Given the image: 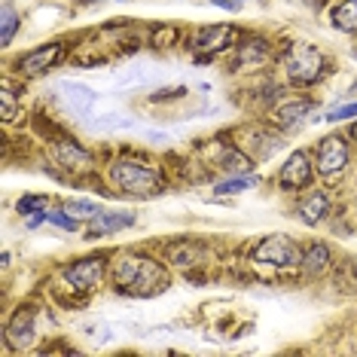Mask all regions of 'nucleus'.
Returning <instances> with one entry per match:
<instances>
[{"label":"nucleus","instance_id":"1","mask_svg":"<svg viewBox=\"0 0 357 357\" xmlns=\"http://www.w3.org/2000/svg\"><path fill=\"white\" fill-rule=\"evenodd\" d=\"M116 287L119 290H128V294H153V290L162 287L165 281V272L159 269V263H153L150 257H135L128 254L116 263Z\"/></svg>","mask_w":357,"mask_h":357},{"label":"nucleus","instance_id":"2","mask_svg":"<svg viewBox=\"0 0 357 357\" xmlns=\"http://www.w3.org/2000/svg\"><path fill=\"white\" fill-rule=\"evenodd\" d=\"M110 177L119 190L132 192V196H156L159 192V174L150 165H137V162H116L110 168Z\"/></svg>","mask_w":357,"mask_h":357},{"label":"nucleus","instance_id":"3","mask_svg":"<svg viewBox=\"0 0 357 357\" xmlns=\"http://www.w3.org/2000/svg\"><path fill=\"white\" fill-rule=\"evenodd\" d=\"M254 259H257V263L278 266V269L303 263V257H299V248L287 238V235H269V238H263L257 245V250H254Z\"/></svg>","mask_w":357,"mask_h":357},{"label":"nucleus","instance_id":"4","mask_svg":"<svg viewBox=\"0 0 357 357\" xmlns=\"http://www.w3.org/2000/svg\"><path fill=\"white\" fill-rule=\"evenodd\" d=\"M321 52L314 50V46H305V43H296L294 50L287 55V77L294 79V83H314V79L321 77Z\"/></svg>","mask_w":357,"mask_h":357},{"label":"nucleus","instance_id":"5","mask_svg":"<svg viewBox=\"0 0 357 357\" xmlns=\"http://www.w3.org/2000/svg\"><path fill=\"white\" fill-rule=\"evenodd\" d=\"M345 165H348V144H345V137L327 135L321 141V147H318V172L324 177H333V174L342 172Z\"/></svg>","mask_w":357,"mask_h":357},{"label":"nucleus","instance_id":"6","mask_svg":"<svg viewBox=\"0 0 357 357\" xmlns=\"http://www.w3.org/2000/svg\"><path fill=\"white\" fill-rule=\"evenodd\" d=\"M64 275H68L70 287H77V290H92V287H98V281H101V275H104V259H98V257L79 259V263H74Z\"/></svg>","mask_w":357,"mask_h":357},{"label":"nucleus","instance_id":"7","mask_svg":"<svg viewBox=\"0 0 357 357\" xmlns=\"http://www.w3.org/2000/svg\"><path fill=\"white\" fill-rule=\"evenodd\" d=\"M312 181V165H308V153L296 150L294 156L287 159V165L281 168V186L284 190H299Z\"/></svg>","mask_w":357,"mask_h":357},{"label":"nucleus","instance_id":"8","mask_svg":"<svg viewBox=\"0 0 357 357\" xmlns=\"http://www.w3.org/2000/svg\"><path fill=\"white\" fill-rule=\"evenodd\" d=\"M61 55V46L59 43H50V46H40V50L34 52H28L25 59L19 61V68L25 70V74H40V70H46V68H52L55 59Z\"/></svg>","mask_w":357,"mask_h":357},{"label":"nucleus","instance_id":"9","mask_svg":"<svg viewBox=\"0 0 357 357\" xmlns=\"http://www.w3.org/2000/svg\"><path fill=\"white\" fill-rule=\"evenodd\" d=\"M6 339H10V345H15V348H28L31 339H34V314L31 312L15 314L10 330H6Z\"/></svg>","mask_w":357,"mask_h":357},{"label":"nucleus","instance_id":"10","mask_svg":"<svg viewBox=\"0 0 357 357\" xmlns=\"http://www.w3.org/2000/svg\"><path fill=\"white\" fill-rule=\"evenodd\" d=\"M235 31L229 25H217V28H205V31H199V37H196V46L199 50H205V52H217V50H223L226 43L232 40Z\"/></svg>","mask_w":357,"mask_h":357},{"label":"nucleus","instance_id":"11","mask_svg":"<svg viewBox=\"0 0 357 357\" xmlns=\"http://www.w3.org/2000/svg\"><path fill=\"white\" fill-rule=\"evenodd\" d=\"M135 223V214H101L95 217V226H92V238L95 235H104V232H116V229H126V226H132Z\"/></svg>","mask_w":357,"mask_h":357},{"label":"nucleus","instance_id":"12","mask_svg":"<svg viewBox=\"0 0 357 357\" xmlns=\"http://www.w3.org/2000/svg\"><path fill=\"white\" fill-rule=\"evenodd\" d=\"M333 28L339 31H357V0H345V3H339L336 10H333Z\"/></svg>","mask_w":357,"mask_h":357},{"label":"nucleus","instance_id":"13","mask_svg":"<svg viewBox=\"0 0 357 357\" xmlns=\"http://www.w3.org/2000/svg\"><path fill=\"white\" fill-rule=\"evenodd\" d=\"M327 263H330L327 245H312L308 248V254L303 257V272L305 275H321L324 269H327Z\"/></svg>","mask_w":357,"mask_h":357},{"label":"nucleus","instance_id":"14","mask_svg":"<svg viewBox=\"0 0 357 357\" xmlns=\"http://www.w3.org/2000/svg\"><path fill=\"white\" fill-rule=\"evenodd\" d=\"M59 162L61 165H68V168H89V153L86 150H79L77 144H59Z\"/></svg>","mask_w":357,"mask_h":357},{"label":"nucleus","instance_id":"15","mask_svg":"<svg viewBox=\"0 0 357 357\" xmlns=\"http://www.w3.org/2000/svg\"><path fill=\"white\" fill-rule=\"evenodd\" d=\"M299 214H303L305 223H321L324 214H327V199L321 196V192H314L312 199L303 202V208H299Z\"/></svg>","mask_w":357,"mask_h":357},{"label":"nucleus","instance_id":"16","mask_svg":"<svg viewBox=\"0 0 357 357\" xmlns=\"http://www.w3.org/2000/svg\"><path fill=\"white\" fill-rule=\"evenodd\" d=\"M308 110H312V104L308 101H290V104H284V107L278 110V119H281V126H299Z\"/></svg>","mask_w":357,"mask_h":357},{"label":"nucleus","instance_id":"17","mask_svg":"<svg viewBox=\"0 0 357 357\" xmlns=\"http://www.w3.org/2000/svg\"><path fill=\"white\" fill-rule=\"evenodd\" d=\"M64 211H68L70 217H77V220H95V217L101 214V211L95 208L92 202H86V199H70L68 205H64Z\"/></svg>","mask_w":357,"mask_h":357},{"label":"nucleus","instance_id":"18","mask_svg":"<svg viewBox=\"0 0 357 357\" xmlns=\"http://www.w3.org/2000/svg\"><path fill=\"white\" fill-rule=\"evenodd\" d=\"M15 28H19V19H15V10H13L10 3H3V31H0V40H3V46H6V43H13Z\"/></svg>","mask_w":357,"mask_h":357},{"label":"nucleus","instance_id":"19","mask_svg":"<svg viewBox=\"0 0 357 357\" xmlns=\"http://www.w3.org/2000/svg\"><path fill=\"white\" fill-rule=\"evenodd\" d=\"M46 211V196H25L19 199V214H43Z\"/></svg>","mask_w":357,"mask_h":357},{"label":"nucleus","instance_id":"20","mask_svg":"<svg viewBox=\"0 0 357 357\" xmlns=\"http://www.w3.org/2000/svg\"><path fill=\"white\" fill-rule=\"evenodd\" d=\"M0 116H3L6 123H10V119L15 116V95H13L10 86L0 89Z\"/></svg>","mask_w":357,"mask_h":357},{"label":"nucleus","instance_id":"21","mask_svg":"<svg viewBox=\"0 0 357 357\" xmlns=\"http://www.w3.org/2000/svg\"><path fill=\"white\" fill-rule=\"evenodd\" d=\"M46 220L55 223V226H61V229H68V232L77 229V217H70L68 211H46Z\"/></svg>","mask_w":357,"mask_h":357},{"label":"nucleus","instance_id":"22","mask_svg":"<svg viewBox=\"0 0 357 357\" xmlns=\"http://www.w3.org/2000/svg\"><path fill=\"white\" fill-rule=\"evenodd\" d=\"M248 186H257V177H238V181H226L217 186V192H223V196H229V192H241V190H248Z\"/></svg>","mask_w":357,"mask_h":357},{"label":"nucleus","instance_id":"23","mask_svg":"<svg viewBox=\"0 0 357 357\" xmlns=\"http://www.w3.org/2000/svg\"><path fill=\"white\" fill-rule=\"evenodd\" d=\"M351 116H357V104H342V107L327 113V123H342V119H351Z\"/></svg>","mask_w":357,"mask_h":357},{"label":"nucleus","instance_id":"24","mask_svg":"<svg viewBox=\"0 0 357 357\" xmlns=\"http://www.w3.org/2000/svg\"><path fill=\"white\" fill-rule=\"evenodd\" d=\"M351 132H354V137H357V123H354V128H351Z\"/></svg>","mask_w":357,"mask_h":357}]
</instances>
